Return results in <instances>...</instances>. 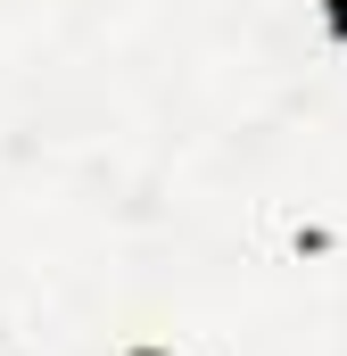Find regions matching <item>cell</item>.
Here are the masks:
<instances>
[{"mask_svg":"<svg viewBox=\"0 0 347 356\" xmlns=\"http://www.w3.org/2000/svg\"><path fill=\"white\" fill-rule=\"evenodd\" d=\"M323 33H331V42H347V0H323Z\"/></svg>","mask_w":347,"mask_h":356,"instance_id":"6da1fadb","label":"cell"},{"mask_svg":"<svg viewBox=\"0 0 347 356\" xmlns=\"http://www.w3.org/2000/svg\"><path fill=\"white\" fill-rule=\"evenodd\" d=\"M124 356H174V348H149V340H141V348H124Z\"/></svg>","mask_w":347,"mask_h":356,"instance_id":"7a4b0ae2","label":"cell"}]
</instances>
